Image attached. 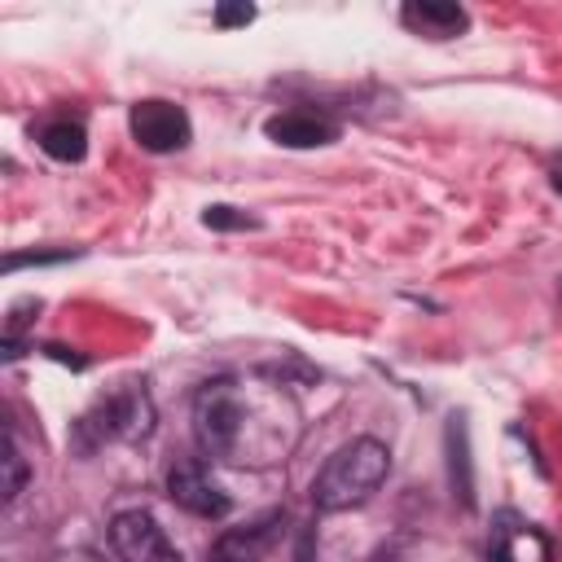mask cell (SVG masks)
<instances>
[{
    "instance_id": "cell-1",
    "label": "cell",
    "mask_w": 562,
    "mask_h": 562,
    "mask_svg": "<svg viewBox=\"0 0 562 562\" xmlns=\"http://www.w3.org/2000/svg\"><path fill=\"white\" fill-rule=\"evenodd\" d=\"M386 470H391V452L378 439H351L312 479V505L321 514L356 509V505H364L382 487Z\"/></svg>"
},
{
    "instance_id": "cell-2",
    "label": "cell",
    "mask_w": 562,
    "mask_h": 562,
    "mask_svg": "<svg viewBox=\"0 0 562 562\" xmlns=\"http://www.w3.org/2000/svg\"><path fill=\"white\" fill-rule=\"evenodd\" d=\"M154 430V400L140 382H123L119 391L101 395L79 422H75V452H97L114 439H145Z\"/></svg>"
},
{
    "instance_id": "cell-3",
    "label": "cell",
    "mask_w": 562,
    "mask_h": 562,
    "mask_svg": "<svg viewBox=\"0 0 562 562\" xmlns=\"http://www.w3.org/2000/svg\"><path fill=\"white\" fill-rule=\"evenodd\" d=\"M193 435L198 448L215 461H233L237 452V435H241V400L237 386L228 378H215L198 391L193 400Z\"/></svg>"
},
{
    "instance_id": "cell-4",
    "label": "cell",
    "mask_w": 562,
    "mask_h": 562,
    "mask_svg": "<svg viewBox=\"0 0 562 562\" xmlns=\"http://www.w3.org/2000/svg\"><path fill=\"white\" fill-rule=\"evenodd\" d=\"M127 127H132V140L149 154H176L189 145L193 136V123L189 114L176 105V101H162V97H149V101H136L132 114H127Z\"/></svg>"
},
{
    "instance_id": "cell-5",
    "label": "cell",
    "mask_w": 562,
    "mask_h": 562,
    "mask_svg": "<svg viewBox=\"0 0 562 562\" xmlns=\"http://www.w3.org/2000/svg\"><path fill=\"white\" fill-rule=\"evenodd\" d=\"M110 549L119 553V562H180L176 544L167 540V531L145 509L114 514V522H110Z\"/></svg>"
},
{
    "instance_id": "cell-6",
    "label": "cell",
    "mask_w": 562,
    "mask_h": 562,
    "mask_svg": "<svg viewBox=\"0 0 562 562\" xmlns=\"http://www.w3.org/2000/svg\"><path fill=\"white\" fill-rule=\"evenodd\" d=\"M167 496H171L180 509L198 514V518H224V514H228V496L211 483V474H206L198 461H176V465H171V474H167Z\"/></svg>"
},
{
    "instance_id": "cell-7",
    "label": "cell",
    "mask_w": 562,
    "mask_h": 562,
    "mask_svg": "<svg viewBox=\"0 0 562 562\" xmlns=\"http://www.w3.org/2000/svg\"><path fill=\"white\" fill-rule=\"evenodd\" d=\"M268 140L285 145V149H316V145H329L338 140V123H329L325 114L316 110H285V114H272L263 123Z\"/></svg>"
},
{
    "instance_id": "cell-8",
    "label": "cell",
    "mask_w": 562,
    "mask_h": 562,
    "mask_svg": "<svg viewBox=\"0 0 562 562\" xmlns=\"http://www.w3.org/2000/svg\"><path fill=\"white\" fill-rule=\"evenodd\" d=\"M492 562H553V544L531 522H518L514 514H505L492 536Z\"/></svg>"
},
{
    "instance_id": "cell-9",
    "label": "cell",
    "mask_w": 562,
    "mask_h": 562,
    "mask_svg": "<svg viewBox=\"0 0 562 562\" xmlns=\"http://www.w3.org/2000/svg\"><path fill=\"white\" fill-rule=\"evenodd\" d=\"M400 22L426 40H452L470 26V13L461 4H443V0H408L400 9Z\"/></svg>"
},
{
    "instance_id": "cell-10",
    "label": "cell",
    "mask_w": 562,
    "mask_h": 562,
    "mask_svg": "<svg viewBox=\"0 0 562 562\" xmlns=\"http://www.w3.org/2000/svg\"><path fill=\"white\" fill-rule=\"evenodd\" d=\"M277 522H281V514H268V518H259L250 527L224 531L215 540V549H211V562H259L268 553L272 536H277Z\"/></svg>"
},
{
    "instance_id": "cell-11",
    "label": "cell",
    "mask_w": 562,
    "mask_h": 562,
    "mask_svg": "<svg viewBox=\"0 0 562 562\" xmlns=\"http://www.w3.org/2000/svg\"><path fill=\"white\" fill-rule=\"evenodd\" d=\"M40 149L57 162H79L88 154V132L75 119H53V123L40 127Z\"/></svg>"
},
{
    "instance_id": "cell-12",
    "label": "cell",
    "mask_w": 562,
    "mask_h": 562,
    "mask_svg": "<svg viewBox=\"0 0 562 562\" xmlns=\"http://www.w3.org/2000/svg\"><path fill=\"white\" fill-rule=\"evenodd\" d=\"M202 224H206V228H220V233H233V228H259V220L246 215V211H237V206H206V211H202Z\"/></svg>"
},
{
    "instance_id": "cell-13",
    "label": "cell",
    "mask_w": 562,
    "mask_h": 562,
    "mask_svg": "<svg viewBox=\"0 0 562 562\" xmlns=\"http://www.w3.org/2000/svg\"><path fill=\"white\" fill-rule=\"evenodd\" d=\"M26 487V461L18 452V439L9 435V452H4V501H18Z\"/></svg>"
},
{
    "instance_id": "cell-14",
    "label": "cell",
    "mask_w": 562,
    "mask_h": 562,
    "mask_svg": "<svg viewBox=\"0 0 562 562\" xmlns=\"http://www.w3.org/2000/svg\"><path fill=\"white\" fill-rule=\"evenodd\" d=\"M215 22L220 26H246V22H255V4H220Z\"/></svg>"
},
{
    "instance_id": "cell-15",
    "label": "cell",
    "mask_w": 562,
    "mask_h": 562,
    "mask_svg": "<svg viewBox=\"0 0 562 562\" xmlns=\"http://www.w3.org/2000/svg\"><path fill=\"white\" fill-rule=\"evenodd\" d=\"M57 259H70V250H31V255H9L4 268H22V263H57Z\"/></svg>"
},
{
    "instance_id": "cell-16",
    "label": "cell",
    "mask_w": 562,
    "mask_h": 562,
    "mask_svg": "<svg viewBox=\"0 0 562 562\" xmlns=\"http://www.w3.org/2000/svg\"><path fill=\"white\" fill-rule=\"evenodd\" d=\"M553 189H558V193H562V162H558V167H553Z\"/></svg>"
}]
</instances>
